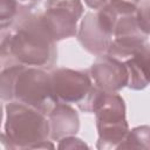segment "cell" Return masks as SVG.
Segmentation results:
<instances>
[{
	"label": "cell",
	"instance_id": "6da1fadb",
	"mask_svg": "<svg viewBox=\"0 0 150 150\" xmlns=\"http://www.w3.org/2000/svg\"><path fill=\"white\" fill-rule=\"evenodd\" d=\"M18 18V16H16ZM11 25L8 55L11 63L27 67L50 68L56 59L55 40L47 29L41 15L20 12Z\"/></svg>",
	"mask_w": 150,
	"mask_h": 150
},
{
	"label": "cell",
	"instance_id": "7a4b0ae2",
	"mask_svg": "<svg viewBox=\"0 0 150 150\" xmlns=\"http://www.w3.org/2000/svg\"><path fill=\"white\" fill-rule=\"evenodd\" d=\"M6 137L12 148H53L48 143L50 137L49 122L38 109L18 101L6 105Z\"/></svg>",
	"mask_w": 150,
	"mask_h": 150
},
{
	"label": "cell",
	"instance_id": "3957f363",
	"mask_svg": "<svg viewBox=\"0 0 150 150\" xmlns=\"http://www.w3.org/2000/svg\"><path fill=\"white\" fill-rule=\"evenodd\" d=\"M91 111L96 116L98 131L97 148H117L129 131L123 98L116 93L98 89L93 101Z\"/></svg>",
	"mask_w": 150,
	"mask_h": 150
},
{
	"label": "cell",
	"instance_id": "277c9868",
	"mask_svg": "<svg viewBox=\"0 0 150 150\" xmlns=\"http://www.w3.org/2000/svg\"><path fill=\"white\" fill-rule=\"evenodd\" d=\"M11 101L25 103L47 115L56 104L49 74L36 67L19 64L13 80Z\"/></svg>",
	"mask_w": 150,
	"mask_h": 150
},
{
	"label": "cell",
	"instance_id": "5b68a950",
	"mask_svg": "<svg viewBox=\"0 0 150 150\" xmlns=\"http://www.w3.org/2000/svg\"><path fill=\"white\" fill-rule=\"evenodd\" d=\"M49 76L56 103H76L81 110L91 112L93 101L98 88L93 84L87 74L60 68L52 71Z\"/></svg>",
	"mask_w": 150,
	"mask_h": 150
},
{
	"label": "cell",
	"instance_id": "8992f818",
	"mask_svg": "<svg viewBox=\"0 0 150 150\" xmlns=\"http://www.w3.org/2000/svg\"><path fill=\"white\" fill-rule=\"evenodd\" d=\"M117 15V8L109 2L96 12L87 13L79 32V41L82 47L97 56L107 53Z\"/></svg>",
	"mask_w": 150,
	"mask_h": 150
},
{
	"label": "cell",
	"instance_id": "52a82bcc",
	"mask_svg": "<svg viewBox=\"0 0 150 150\" xmlns=\"http://www.w3.org/2000/svg\"><path fill=\"white\" fill-rule=\"evenodd\" d=\"M82 12L80 0H47L41 18L53 39L62 40L76 34V25Z\"/></svg>",
	"mask_w": 150,
	"mask_h": 150
},
{
	"label": "cell",
	"instance_id": "ba28073f",
	"mask_svg": "<svg viewBox=\"0 0 150 150\" xmlns=\"http://www.w3.org/2000/svg\"><path fill=\"white\" fill-rule=\"evenodd\" d=\"M95 87L108 93H116L128 84V71L124 63L110 55H98L90 68Z\"/></svg>",
	"mask_w": 150,
	"mask_h": 150
},
{
	"label": "cell",
	"instance_id": "9c48e42d",
	"mask_svg": "<svg viewBox=\"0 0 150 150\" xmlns=\"http://www.w3.org/2000/svg\"><path fill=\"white\" fill-rule=\"evenodd\" d=\"M47 115L49 132L53 139H61L77 132L80 127L79 116L67 103H56Z\"/></svg>",
	"mask_w": 150,
	"mask_h": 150
},
{
	"label": "cell",
	"instance_id": "30bf717a",
	"mask_svg": "<svg viewBox=\"0 0 150 150\" xmlns=\"http://www.w3.org/2000/svg\"><path fill=\"white\" fill-rule=\"evenodd\" d=\"M128 71V87L131 89H143L148 86L149 45L134 56L123 61Z\"/></svg>",
	"mask_w": 150,
	"mask_h": 150
},
{
	"label": "cell",
	"instance_id": "8fae6325",
	"mask_svg": "<svg viewBox=\"0 0 150 150\" xmlns=\"http://www.w3.org/2000/svg\"><path fill=\"white\" fill-rule=\"evenodd\" d=\"M20 8L16 0H0V29L8 28L14 22Z\"/></svg>",
	"mask_w": 150,
	"mask_h": 150
},
{
	"label": "cell",
	"instance_id": "7c38bea8",
	"mask_svg": "<svg viewBox=\"0 0 150 150\" xmlns=\"http://www.w3.org/2000/svg\"><path fill=\"white\" fill-rule=\"evenodd\" d=\"M109 4L114 6H120V7H130V8H136L137 4L139 0H108Z\"/></svg>",
	"mask_w": 150,
	"mask_h": 150
},
{
	"label": "cell",
	"instance_id": "4fadbf2b",
	"mask_svg": "<svg viewBox=\"0 0 150 150\" xmlns=\"http://www.w3.org/2000/svg\"><path fill=\"white\" fill-rule=\"evenodd\" d=\"M84 2L88 5V7L97 11V9L102 8L104 5H107L108 0H84Z\"/></svg>",
	"mask_w": 150,
	"mask_h": 150
},
{
	"label": "cell",
	"instance_id": "5bb4252c",
	"mask_svg": "<svg viewBox=\"0 0 150 150\" xmlns=\"http://www.w3.org/2000/svg\"><path fill=\"white\" fill-rule=\"evenodd\" d=\"M16 2L19 4V6L22 9H28L36 2V0H16Z\"/></svg>",
	"mask_w": 150,
	"mask_h": 150
},
{
	"label": "cell",
	"instance_id": "9a60e30c",
	"mask_svg": "<svg viewBox=\"0 0 150 150\" xmlns=\"http://www.w3.org/2000/svg\"><path fill=\"white\" fill-rule=\"evenodd\" d=\"M1 118H2V110H1V104H0V123H1Z\"/></svg>",
	"mask_w": 150,
	"mask_h": 150
}]
</instances>
